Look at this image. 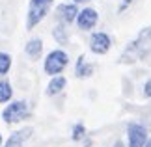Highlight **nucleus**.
Here are the masks:
<instances>
[{
    "mask_svg": "<svg viewBox=\"0 0 151 147\" xmlns=\"http://www.w3.org/2000/svg\"><path fill=\"white\" fill-rule=\"evenodd\" d=\"M67 63H69V56L63 50H52L45 58V73L50 75V76H56L67 67Z\"/></svg>",
    "mask_w": 151,
    "mask_h": 147,
    "instance_id": "f257e3e1",
    "label": "nucleus"
},
{
    "mask_svg": "<svg viewBox=\"0 0 151 147\" xmlns=\"http://www.w3.org/2000/svg\"><path fill=\"white\" fill-rule=\"evenodd\" d=\"M144 147H151V145H149V140H147V142H146V145H144Z\"/></svg>",
    "mask_w": 151,
    "mask_h": 147,
    "instance_id": "6ab92c4d",
    "label": "nucleus"
},
{
    "mask_svg": "<svg viewBox=\"0 0 151 147\" xmlns=\"http://www.w3.org/2000/svg\"><path fill=\"white\" fill-rule=\"evenodd\" d=\"M56 11H58V15H60V19L63 22H67V24H71V22L77 19V13H78L77 4H60Z\"/></svg>",
    "mask_w": 151,
    "mask_h": 147,
    "instance_id": "6e6552de",
    "label": "nucleus"
},
{
    "mask_svg": "<svg viewBox=\"0 0 151 147\" xmlns=\"http://www.w3.org/2000/svg\"><path fill=\"white\" fill-rule=\"evenodd\" d=\"M26 112H28V104L26 103H22V101H15V103H11L9 106H6L4 112H2V119L8 123H17V121H21L22 117L26 115Z\"/></svg>",
    "mask_w": 151,
    "mask_h": 147,
    "instance_id": "7ed1b4c3",
    "label": "nucleus"
},
{
    "mask_svg": "<svg viewBox=\"0 0 151 147\" xmlns=\"http://www.w3.org/2000/svg\"><path fill=\"white\" fill-rule=\"evenodd\" d=\"M127 136H129V147H144L147 142L146 127L138 125V123H129L127 125Z\"/></svg>",
    "mask_w": 151,
    "mask_h": 147,
    "instance_id": "20e7f679",
    "label": "nucleus"
},
{
    "mask_svg": "<svg viewBox=\"0 0 151 147\" xmlns=\"http://www.w3.org/2000/svg\"><path fill=\"white\" fill-rule=\"evenodd\" d=\"M0 145H2V134H0Z\"/></svg>",
    "mask_w": 151,
    "mask_h": 147,
    "instance_id": "aec40b11",
    "label": "nucleus"
},
{
    "mask_svg": "<svg viewBox=\"0 0 151 147\" xmlns=\"http://www.w3.org/2000/svg\"><path fill=\"white\" fill-rule=\"evenodd\" d=\"M84 2H88V0H73V4H84Z\"/></svg>",
    "mask_w": 151,
    "mask_h": 147,
    "instance_id": "f3484780",
    "label": "nucleus"
},
{
    "mask_svg": "<svg viewBox=\"0 0 151 147\" xmlns=\"http://www.w3.org/2000/svg\"><path fill=\"white\" fill-rule=\"evenodd\" d=\"M114 147H123V143H121V142H118V143H116Z\"/></svg>",
    "mask_w": 151,
    "mask_h": 147,
    "instance_id": "a211bd4d",
    "label": "nucleus"
},
{
    "mask_svg": "<svg viewBox=\"0 0 151 147\" xmlns=\"http://www.w3.org/2000/svg\"><path fill=\"white\" fill-rule=\"evenodd\" d=\"M52 34H54V37H56L58 43H62V45H63V43L67 41V37H65V30H63V26H62V24H60V26H56Z\"/></svg>",
    "mask_w": 151,
    "mask_h": 147,
    "instance_id": "2eb2a0df",
    "label": "nucleus"
},
{
    "mask_svg": "<svg viewBox=\"0 0 151 147\" xmlns=\"http://www.w3.org/2000/svg\"><path fill=\"white\" fill-rule=\"evenodd\" d=\"M41 50H43V41L39 39V37L30 39V41L26 43V54L30 56V58H34V60H37V58H39Z\"/></svg>",
    "mask_w": 151,
    "mask_h": 147,
    "instance_id": "1a4fd4ad",
    "label": "nucleus"
},
{
    "mask_svg": "<svg viewBox=\"0 0 151 147\" xmlns=\"http://www.w3.org/2000/svg\"><path fill=\"white\" fill-rule=\"evenodd\" d=\"M50 4L52 0H30V6H28V28H34L45 19V15L50 9Z\"/></svg>",
    "mask_w": 151,
    "mask_h": 147,
    "instance_id": "f03ea898",
    "label": "nucleus"
},
{
    "mask_svg": "<svg viewBox=\"0 0 151 147\" xmlns=\"http://www.w3.org/2000/svg\"><path fill=\"white\" fill-rule=\"evenodd\" d=\"M30 134H32V127H26V128H22V131H17V132H13L9 136V140L6 142L4 147H22V143L30 138Z\"/></svg>",
    "mask_w": 151,
    "mask_h": 147,
    "instance_id": "0eeeda50",
    "label": "nucleus"
},
{
    "mask_svg": "<svg viewBox=\"0 0 151 147\" xmlns=\"http://www.w3.org/2000/svg\"><path fill=\"white\" fill-rule=\"evenodd\" d=\"M65 78H63V76H52V80L49 82V86H47V93L49 95H58V93H60L63 87H65Z\"/></svg>",
    "mask_w": 151,
    "mask_h": 147,
    "instance_id": "9d476101",
    "label": "nucleus"
},
{
    "mask_svg": "<svg viewBox=\"0 0 151 147\" xmlns=\"http://www.w3.org/2000/svg\"><path fill=\"white\" fill-rule=\"evenodd\" d=\"M110 45H112V41L104 32H95L90 39V49L93 54H106L110 50Z\"/></svg>",
    "mask_w": 151,
    "mask_h": 147,
    "instance_id": "423d86ee",
    "label": "nucleus"
},
{
    "mask_svg": "<svg viewBox=\"0 0 151 147\" xmlns=\"http://www.w3.org/2000/svg\"><path fill=\"white\" fill-rule=\"evenodd\" d=\"M75 21H77L80 30H91L97 24V21H99V15H97V11L93 8H84L82 11L77 13V19Z\"/></svg>",
    "mask_w": 151,
    "mask_h": 147,
    "instance_id": "39448f33",
    "label": "nucleus"
},
{
    "mask_svg": "<svg viewBox=\"0 0 151 147\" xmlns=\"http://www.w3.org/2000/svg\"><path fill=\"white\" fill-rule=\"evenodd\" d=\"M11 95H13V90H11V84L6 80H0V103H8Z\"/></svg>",
    "mask_w": 151,
    "mask_h": 147,
    "instance_id": "9b49d317",
    "label": "nucleus"
},
{
    "mask_svg": "<svg viewBox=\"0 0 151 147\" xmlns=\"http://www.w3.org/2000/svg\"><path fill=\"white\" fill-rule=\"evenodd\" d=\"M90 73H91V65L86 63V58L84 56H80L78 62H77V76L82 78V76H88Z\"/></svg>",
    "mask_w": 151,
    "mask_h": 147,
    "instance_id": "f8f14e48",
    "label": "nucleus"
},
{
    "mask_svg": "<svg viewBox=\"0 0 151 147\" xmlns=\"http://www.w3.org/2000/svg\"><path fill=\"white\" fill-rule=\"evenodd\" d=\"M11 67V56L6 52H0V76H4Z\"/></svg>",
    "mask_w": 151,
    "mask_h": 147,
    "instance_id": "ddd939ff",
    "label": "nucleus"
},
{
    "mask_svg": "<svg viewBox=\"0 0 151 147\" xmlns=\"http://www.w3.org/2000/svg\"><path fill=\"white\" fill-rule=\"evenodd\" d=\"M84 136H86V127L80 125V123H78V125H75L73 127V140H75V142H78V140H82Z\"/></svg>",
    "mask_w": 151,
    "mask_h": 147,
    "instance_id": "4468645a",
    "label": "nucleus"
},
{
    "mask_svg": "<svg viewBox=\"0 0 151 147\" xmlns=\"http://www.w3.org/2000/svg\"><path fill=\"white\" fill-rule=\"evenodd\" d=\"M149 87H151V84H149V80L146 82V97H149Z\"/></svg>",
    "mask_w": 151,
    "mask_h": 147,
    "instance_id": "dca6fc26",
    "label": "nucleus"
}]
</instances>
